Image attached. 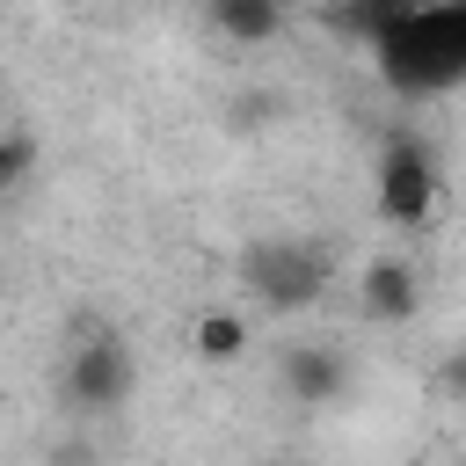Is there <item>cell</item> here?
Listing matches in <instances>:
<instances>
[{
	"label": "cell",
	"instance_id": "1",
	"mask_svg": "<svg viewBox=\"0 0 466 466\" xmlns=\"http://www.w3.org/2000/svg\"><path fill=\"white\" fill-rule=\"evenodd\" d=\"M371 58H379V80L393 95H444V87H459L466 80V0L415 7L408 22L379 29Z\"/></svg>",
	"mask_w": 466,
	"mask_h": 466
},
{
	"label": "cell",
	"instance_id": "2",
	"mask_svg": "<svg viewBox=\"0 0 466 466\" xmlns=\"http://www.w3.org/2000/svg\"><path fill=\"white\" fill-rule=\"evenodd\" d=\"M240 284L277 313L313 306L328 291V248H313V240H255L240 255Z\"/></svg>",
	"mask_w": 466,
	"mask_h": 466
},
{
	"label": "cell",
	"instance_id": "3",
	"mask_svg": "<svg viewBox=\"0 0 466 466\" xmlns=\"http://www.w3.org/2000/svg\"><path fill=\"white\" fill-rule=\"evenodd\" d=\"M430 211H437V160H430V146L393 138L379 153V218L386 226H422Z\"/></svg>",
	"mask_w": 466,
	"mask_h": 466
},
{
	"label": "cell",
	"instance_id": "4",
	"mask_svg": "<svg viewBox=\"0 0 466 466\" xmlns=\"http://www.w3.org/2000/svg\"><path fill=\"white\" fill-rule=\"evenodd\" d=\"M66 400H73L80 415L124 408V400H131V350H124L116 335H95L87 350H73V357H66Z\"/></svg>",
	"mask_w": 466,
	"mask_h": 466
},
{
	"label": "cell",
	"instance_id": "5",
	"mask_svg": "<svg viewBox=\"0 0 466 466\" xmlns=\"http://www.w3.org/2000/svg\"><path fill=\"white\" fill-rule=\"evenodd\" d=\"M415 299H422V284H415V269H408L400 255H379V262L364 269V299H357V306H364L371 320H408Z\"/></svg>",
	"mask_w": 466,
	"mask_h": 466
},
{
	"label": "cell",
	"instance_id": "6",
	"mask_svg": "<svg viewBox=\"0 0 466 466\" xmlns=\"http://www.w3.org/2000/svg\"><path fill=\"white\" fill-rule=\"evenodd\" d=\"M211 22H218L233 44H262V36H277L284 0H211Z\"/></svg>",
	"mask_w": 466,
	"mask_h": 466
},
{
	"label": "cell",
	"instance_id": "7",
	"mask_svg": "<svg viewBox=\"0 0 466 466\" xmlns=\"http://www.w3.org/2000/svg\"><path fill=\"white\" fill-rule=\"evenodd\" d=\"M189 342H197L204 364H233V357L248 350V320H240V313H204V320L189 328Z\"/></svg>",
	"mask_w": 466,
	"mask_h": 466
},
{
	"label": "cell",
	"instance_id": "8",
	"mask_svg": "<svg viewBox=\"0 0 466 466\" xmlns=\"http://www.w3.org/2000/svg\"><path fill=\"white\" fill-rule=\"evenodd\" d=\"M284 386H291L299 400H328V393L342 386V364H335L328 350H291V364H284Z\"/></svg>",
	"mask_w": 466,
	"mask_h": 466
},
{
	"label": "cell",
	"instance_id": "9",
	"mask_svg": "<svg viewBox=\"0 0 466 466\" xmlns=\"http://www.w3.org/2000/svg\"><path fill=\"white\" fill-rule=\"evenodd\" d=\"M29 167H36V146H29L22 131H15V138H0V197H7V189H22V175H29Z\"/></svg>",
	"mask_w": 466,
	"mask_h": 466
},
{
	"label": "cell",
	"instance_id": "10",
	"mask_svg": "<svg viewBox=\"0 0 466 466\" xmlns=\"http://www.w3.org/2000/svg\"><path fill=\"white\" fill-rule=\"evenodd\" d=\"M444 386H451V393H466V357H451V364H444Z\"/></svg>",
	"mask_w": 466,
	"mask_h": 466
},
{
	"label": "cell",
	"instance_id": "11",
	"mask_svg": "<svg viewBox=\"0 0 466 466\" xmlns=\"http://www.w3.org/2000/svg\"><path fill=\"white\" fill-rule=\"evenodd\" d=\"M430 7H451V0H430Z\"/></svg>",
	"mask_w": 466,
	"mask_h": 466
}]
</instances>
